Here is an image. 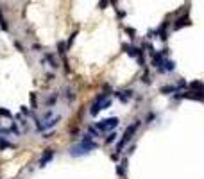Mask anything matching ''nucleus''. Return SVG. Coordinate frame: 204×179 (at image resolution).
I'll return each mask as SVG.
<instances>
[{
	"instance_id": "9",
	"label": "nucleus",
	"mask_w": 204,
	"mask_h": 179,
	"mask_svg": "<svg viewBox=\"0 0 204 179\" xmlns=\"http://www.w3.org/2000/svg\"><path fill=\"white\" fill-rule=\"evenodd\" d=\"M115 138H117V134H115V133H111V134L108 136V138H106V143H111V142H115Z\"/></svg>"
},
{
	"instance_id": "11",
	"label": "nucleus",
	"mask_w": 204,
	"mask_h": 179,
	"mask_svg": "<svg viewBox=\"0 0 204 179\" xmlns=\"http://www.w3.org/2000/svg\"><path fill=\"white\" fill-rule=\"evenodd\" d=\"M174 88H170V86H167V88H161V93H168V92H172Z\"/></svg>"
},
{
	"instance_id": "13",
	"label": "nucleus",
	"mask_w": 204,
	"mask_h": 179,
	"mask_svg": "<svg viewBox=\"0 0 204 179\" xmlns=\"http://www.w3.org/2000/svg\"><path fill=\"white\" fill-rule=\"evenodd\" d=\"M125 31H127V34L131 36V38H134V31L132 29H125Z\"/></svg>"
},
{
	"instance_id": "10",
	"label": "nucleus",
	"mask_w": 204,
	"mask_h": 179,
	"mask_svg": "<svg viewBox=\"0 0 204 179\" xmlns=\"http://www.w3.org/2000/svg\"><path fill=\"white\" fill-rule=\"evenodd\" d=\"M30 102H32V106H34L32 109H36V104H38V102H36V97H34V95H30Z\"/></svg>"
},
{
	"instance_id": "1",
	"label": "nucleus",
	"mask_w": 204,
	"mask_h": 179,
	"mask_svg": "<svg viewBox=\"0 0 204 179\" xmlns=\"http://www.w3.org/2000/svg\"><path fill=\"white\" fill-rule=\"evenodd\" d=\"M111 106V100L108 99V93H100V95H97L93 100V104H91V109H90V113L91 115H97L100 109H106V107Z\"/></svg>"
},
{
	"instance_id": "6",
	"label": "nucleus",
	"mask_w": 204,
	"mask_h": 179,
	"mask_svg": "<svg viewBox=\"0 0 204 179\" xmlns=\"http://www.w3.org/2000/svg\"><path fill=\"white\" fill-rule=\"evenodd\" d=\"M118 97H120L122 102H127V100L131 99V92H120V93H118Z\"/></svg>"
},
{
	"instance_id": "3",
	"label": "nucleus",
	"mask_w": 204,
	"mask_h": 179,
	"mask_svg": "<svg viewBox=\"0 0 204 179\" xmlns=\"http://www.w3.org/2000/svg\"><path fill=\"white\" fill-rule=\"evenodd\" d=\"M118 125V118H108V120H102L97 124V131H109L115 129Z\"/></svg>"
},
{
	"instance_id": "5",
	"label": "nucleus",
	"mask_w": 204,
	"mask_h": 179,
	"mask_svg": "<svg viewBox=\"0 0 204 179\" xmlns=\"http://www.w3.org/2000/svg\"><path fill=\"white\" fill-rule=\"evenodd\" d=\"M188 23H190L188 14H184V16H181V18H177V20H175L174 29H181V27H184V25H188Z\"/></svg>"
},
{
	"instance_id": "7",
	"label": "nucleus",
	"mask_w": 204,
	"mask_h": 179,
	"mask_svg": "<svg viewBox=\"0 0 204 179\" xmlns=\"http://www.w3.org/2000/svg\"><path fill=\"white\" fill-rule=\"evenodd\" d=\"M0 27L4 29V31H7V29H9V25L6 23V20H4V16H2V9H0Z\"/></svg>"
},
{
	"instance_id": "8",
	"label": "nucleus",
	"mask_w": 204,
	"mask_h": 179,
	"mask_svg": "<svg viewBox=\"0 0 204 179\" xmlns=\"http://www.w3.org/2000/svg\"><path fill=\"white\" fill-rule=\"evenodd\" d=\"M108 4H109V0H99V9H106Z\"/></svg>"
},
{
	"instance_id": "12",
	"label": "nucleus",
	"mask_w": 204,
	"mask_h": 179,
	"mask_svg": "<svg viewBox=\"0 0 204 179\" xmlns=\"http://www.w3.org/2000/svg\"><path fill=\"white\" fill-rule=\"evenodd\" d=\"M0 115H4V116H11V113H9L7 109H0Z\"/></svg>"
},
{
	"instance_id": "4",
	"label": "nucleus",
	"mask_w": 204,
	"mask_h": 179,
	"mask_svg": "<svg viewBox=\"0 0 204 179\" xmlns=\"http://www.w3.org/2000/svg\"><path fill=\"white\" fill-rule=\"evenodd\" d=\"M52 156H54V150L52 149H45L43 156H41V159H39V167H45V163H47L49 159H52Z\"/></svg>"
},
{
	"instance_id": "2",
	"label": "nucleus",
	"mask_w": 204,
	"mask_h": 179,
	"mask_svg": "<svg viewBox=\"0 0 204 179\" xmlns=\"http://www.w3.org/2000/svg\"><path fill=\"white\" fill-rule=\"evenodd\" d=\"M138 127H140V122H134V124H131L129 127L125 129L124 138H122V140L118 142V145H117V150H118V152H122V149H124L125 145H127V143H129V142L132 140V134L136 133V129H138Z\"/></svg>"
}]
</instances>
